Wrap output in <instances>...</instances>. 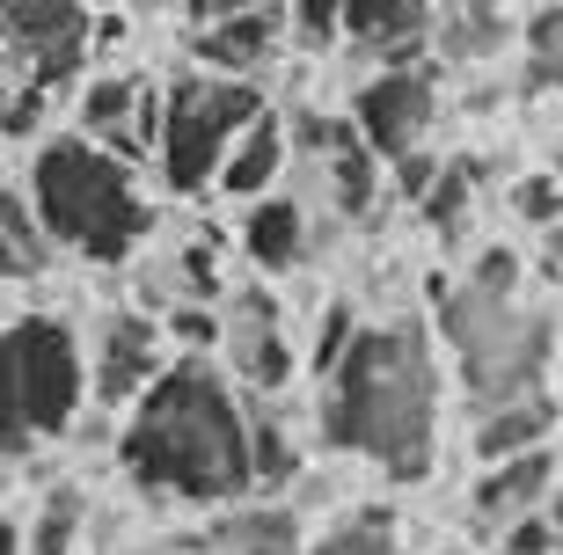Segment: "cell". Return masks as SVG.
I'll list each match as a JSON object with an SVG mask.
<instances>
[{
	"mask_svg": "<svg viewBox=\"0 0 563 555\" xmlns=\"http://www.w3.org/2000/svg\"><path fill=\"white\" fill-rule=\"evenodd\" d=\"M125 468L146 490L220 504L256 482V424H242L234 395L206 366H168L125 424Z\"/></svg>",
	"mask_w": 563,
	"mask_h": 555,
	"instance_id": "1",
	"label": "cell"
},
{
	"mask_svg": "<svg viewBox=\"0 0 563 555\" xmlns=\"http://www.w3.org/2000/svg\"><path fill=\"white\" fill-rule=\"evenodd\" d=\"M330 446L366 453L396 482L424 475L432 446V358L418 330H358V344L330 373V410H322Z\"/></svg>",
	"mask_w": 563,
	"mask_h": 555,
	"instance_id": "2",
	"label": "cell"
},
{
	"mask_svg": "<svg viewBox=\"0 0 563 555\" xmlns=\"http://www.w3.org/2000/svg\"><path fill=\"white\" fill-rule=\"evenodd\" d=\"M37 220L52 226V242L81 248L96 264H125L132 242L146 234V206L125 176V154H96V140H52L30 176Z\"/></svg>",
	"mask_w": 563,
	"mask_h": 555,
	"instance_id": "3",
	"label": "cell"
},
{
	"mask_svg": "<svg viewBox=\"0 0 563 555\" xmlns=\"http://www.w3.org/2000/svg\"><path fill=\"white\" fill-rule=\"evenodd\" d=\"M439 330H446V344L461 358V380H468V395H476L483 410L527 395L542 358H549V330L534 314L512 308V292H490V286L439 292Z\"/></svg>",
	"mask_w": 563,
	"mask_h": 555,
	"instance_id": "4",
	"label": "cell"
},
{
	"mask_svg": "<svg viewBox=\"0 0 563 555\" xmlns=\"http://www.w3.org/2000/svg\"><path fill=\"white\" fill-rule=\"evenodd\" d=\"M264 118L242 74H190L162 96V176L168 190H206V176H220L234 154V140Z\"/></svg>",
	"mask_w": 563,
	"mask_h": 555,
	"instance_id": "5",
	"label": "cell"
},
{
	"mask_svg": "<svg viewBox=\"0 0 563 555\" xmlns=\"http://www.w3.org/2000/svg\"><path fill=\"white\" fill-rule=\"evenodd\" d=\"M81 410V351L52 314L8 322V453H30L37 432H66Z\"/></svg>",
	"mask_w": 563,
	"mask_h": 555,
	"instance_id": "6",
	"label": "cell"
},
{
	"mask_svg": "<svg viewBox=\"0 0 563 555\" xmlns=\"http://www.w3.org/2000/svg\"><path fill=\"white\" fill-rule=\"evenodd\" d=\"M88 44H96V30H88L81 0H8V59L30 66L37 88L74 81Z\"/></svg>",
	"mask_w": 563,
	"mask_h": 555,
	"instance_id": "7",
	"label": "cell"
},
{
	"mask_svg": "<svg viewBox=\"0 0 563 555\" xmlns=\"http://www.w3.org/2000/svg\"><path fill=\"white\" fill-rule=\"evenodd\" d=\"M424 124H432V81L418 66H388V74H374L358 88V132L374 140V154L402 162L424 140Z\"/></svg>",
	"mask_w": 563,
	"mask_h": 555,
	"instance_id": "8",
	"label": "cell"
},
{
	"mask_svg": "<svg viewBox=\"0 0 563 555\" xmlns=\"http://www.w3.org/2000/svg\"><path fill=\"white\" fill-rule=\"evenodd\" d=\"M278 52V15L272 8H242V15H220V22H198V37H190V59L206 66V74H264Z\"/></svg>",
	"mask_w": 563,
	"mask_h": 555,
	"instance_id": "9",
	"label": "cell"
},
{
	"mask_svg": "<svg viewBox=\"0 0 563 555\" xmlns=\"http://www.w3.org/2000/svg\"><path fill=\"white\" fill-rule=\"evenodd\" d=\"M154 380H162L154 330H146L140 314H110L103 344H96V395H103V402H140Z\"/></svg>",
	"mask_w": 563,
	"mask_h": 555,
	"instance_id": "10",
	"label": "cell"
},
{
	"mask_svg": "<svg viewBox=\"0 0 563 555\" xmlns=\"http://www.w3.org/2000/svg\"><path fill=\"white\" fill-rule=\"evenodd\" d=\"M542 490H549V453L542 446H527V453H512V460H490V475L476 482V526H512V519L527 512V504H542Z\"/></svg>",
	"mask_w": 563,
	"mask_h": 555,
	"instance_id": "11",
	"label": "cell"
},
{
	"mask_svg": "<svg viewBox=\"0 0 563 555\" xmlns=\"http://www.w3.org/2000/svg\"><path fill=\"white\" fill-rule=\"evenodd\" d=\"M228 351H234V373L250 380V388H286V373H292V351L286 336H278V314L272 300H242V322L228 330Z\"/></svg>",
	"mask_w": 563,
	"mask_h": 555,
	"instance_id": "12",
	"label": "cell"
},
{
	"mask_svg": "<svg viewBox=\"0 0 563 555\" xmlns=\"http://www.w3.org/2000/svg\"><path fill=\"white\" fill-rule=\"evenodd\" d=\"M81 124H88V140H110L125 162H140V146H146V88L140 81H88Z\"/></svg>",
	"mask_w": 563,
	"mask_h": 555,
	"instance_id": "13",
	"label": "cell"
},
{
	"mask_svg": "<svg viewBox=\"0 0 563 555\" xmlns=\"http://www.w3.org/2000/svg\"><path fill=\"white\" fill-rule=\"evenodd\" d=\"M424 22H432V0H344V30L366 44H388L402 59L424 37Z\"/></svg>",
	"mask_w": 563,
	"mask_h": 555,
	"instance_id": "14",
	"label": "cell"
},
{
	"mask_svg": "<svg viewBox=\"0 0 563 555\" xmlns=\"http://www.w3.org/2000/svg\"><path fill=\"white\" fill-rule=\"evenodd\" d=\"M542 439H549V402L542 395H512V402H498V410H483V424H476L483 460H512V453L542 446Z\"/></svg>",
	"mask_w": 563,
	"mask_h": 555,
	"instance_id": "15",
	"label": "cell"
},
{
	"mask_svg": "<svg viewBox=\"0 0 563 555\" xmlns=\"http://www.w3.org/2000/svg\"><path fill=\"white\" fill-rule=\"evenodd\" d=\"M278 168H286V132H278V118H256L242 140H234L228 168H220V184L234 190V198H264V184H272Z\"/></svg>",
	"mask_w": 563,
	"mask_h": 555,
	"instance_id": "16",
	"label": "cell"
},
{
	"mask_svg": "<svg viewBox=\"0 0 563 555\" xmlns=\"http://www.w3.org/2000/svg\"><path fill=\"white\" fill-rule=\"evenodd\" d=\"M374 140L366 132H352V124H336L330 132V184H336V206L344 212H366L374 206Z\"/></svg>",
	"mask_w": 563,
	"mask_h": 555,
	"instance_id": "17",
	"label": "cell"
},
{
	"mask_svg": "<svg viewBox=\"0 0 563 555\" xmlns=\"http://www.w3.org/2000/svg\"><path fill=\"white\" fill-rule=\"evenodd\" d=\"M242 248H250L264 270H286L292 256H300V206H286V198H264V206L250 212V226H242Z\"/></svg>",
	"mask_w": 563,
	"mask_h": 555,
	"instance_id": "18",
	"label": "cell"
},
{
	"mask_svg": "<svg viewBox=\"0 0 563 555\" xmlns=\"http://www.w3.org/2000/svg\"><path fill=\"white\" fill-rule=\"evenodd\" d=\"M44 234L52 226L30 220V206H22L15 190L0 198V242H8V278H44L52 270V256H44Z\"/></svg>",
	"mask_w": 563,
	"mask_h": 555,
	"instance_id": "19",
	"label": "cell"
},
{
	"mask_svg": "<svg viewBox=\"0 0 563 555\" xmlns=\"http://www.w3.org/2000/svg\"><path fill=\"white\" fill-rule=\"evenodd\" d=\"M468 198H476V162H446L439 184L424 190V220H432L439 242H454L461 226H468Z\"/></svg>",
	"mask_w": 563,
	"mask_h": 555,
	"instance_id": "20",
	"label": "cell"
},
{
	"mask_svg": "<svg viewBox=\"0 0 563 555\" xmlns=\"http://www.w3.org/2000/svg\"><path fill=\"white\" fill-rule=\"evenodd\" d=\"M527 81L563 88V8H542L527 22Z\"/></svg>",
	"mask_w": 563,
	"mask_h": 555,
	"instance_id": "21",
	"label": "cell"
},
{
	"mask_svg": "<svg viewBox=\"0 0 563 555\" xmlns=\"http://www.w3.org/2000/svg\"><path fill=\"white\" fill-rule=\"evenodd\" d=\"M74 534H81V497L52 490V497H44V512H37V534H30V555H66Z\"/></svg>",
	"mask_w": 563,
	"mask_h": 555,
	"instance_id": "22",
	"label": "cell"
},
{
	"mask_svg": "<svg viewBox=\"0 0 563 555\" xmlns=\"http://www.w3.org/2000/svg\"><path fill=\"white\" fill-rule=\"evenodd\" d=\"M314 555H402V548H396V534H388V519L366 512V519H344Z\"/></svg>",
	"mask_w": 563,
	"mask_h": 555,
	"instance_id": "23",
	"label": "cell"
},
{
	"mask_svg": "<svg viewBox=\"0 0 563 555\" xmlns=\"http://www.w3.org/2000/svg\"><path fill=\"white\" fill-rule=\"evenodd\" d=\"M563 176H527V184H512V212H520L527 226H556L563 220Z\"/></svg>",
	"mask_w": 563,
	"mask_h": 555,
	"instance_id": "24",
	"label": "cell"
},
{
	"mask_svg": "<svg viewBox=\"0 0 563 555\" xmlns=\"http://www.w3.org/2000/svg\"><path fill=\"white\" fill-rule=\"evenodd\" d=\"M286 22H292V37H300V44H314V52H322V44L336 37V22H344V0H292Z\"/></svg>",
	"mask_w": 563,
	"mask_h": 555,
	"instance_id": "25",
	"label": "cell"
},
{
	"mask_svg": "<svg viewBox=\"0 0 563 555\" xmlns=\"http://www.w3.org/2000/svg\"><path fill=\"white\" fill-rule=\"evenodd\" d=\"M358 344V330H352V308H330L322 314V336H314V366L322 373H336V358Z\"/></svg>",
	"mask_w": 563,
	"mask_h": 555,
	"instance_id": "26",
	"label": "cell"
},
{
	"mask_svg": "<svg viewBox=\"0 0 563 555\" xmlns=\"http://www.w3.org/2000/svg\"><path fill=\"white\" fill-rule=\"evenodd\" d=\"M176 270H184V292H190V300H212V292H220V256H212V242H190Z\"/></svg>",
	"mask_w": 563,
	"mask_h": 555,
	"instance_id": "27",
	"label": "cell"
},
{
	"mask_svg": "<svg viewBox=\"0 0 563 555\" xmlns=\"http://www.w3.org/2000/svg\"><path fill=\"white\" fill-rule=\"evenodd\" d=\"M220 555H292V541H286V526H234L228 541H220Z\"/></svg>",
	"mask_w": 563,
	"mask_h": 555,
	"instance_id": "28",
	"label": "cell"
},
{
	"mask_svg": "<svg viewBox=\"0 0 563 555\" xmlns=\"http://www.w3.org/2000/svg\"><path fill=\"white\" fill-rule=\"evenodd\" d=\"M256 475H264V482H286L292 475V446H286L278 424H256Z\"/></svg>",
	"mask_w": 563,
	"mask_h": 555,
	"instance_id": "29",
	"label": "cell"
},
{
	"mask_svg": "<svg viewBox=\"0 0 563 555\" xmlns=\"http://www.w3.org/2000/svg\"><path fill=\"white\" fill-rule=\"evenodd\" d=\"M432 184H439V154H418V146H410V154L396 162V190L402 198H424Z\"/></svg>",
	"mask_w": 563,
	"mask_h": 555,
	"instance_id": "30",
	"label": "cell"
},
{
	"mask_svg": "<svg viewBox=\"0 0 563 555\" xmlns=\"http://www.w3.org/2000/svg\"><path fill=\"white\" fill-rule=\"evenodd\" d=\"M549 541H556V519H512V534H505V555H549Z\"/></svg>",
	"mask_w": 563,
	"mask_h": 555,
	"instance_id": "31",
	"label": "cell"
},
{
	"mask_svg": "<svg viewBox=\"0 0 563 555\" xmlns=\"http://www.w3.org/2000/svg\"><path fill=\"white\" fill-rule=\"evenodd\" d=\"M512 278H520V256H512V248H483V256H476V286L512 292Z\"/></svg>",
	"mask_w": 563,
	"mask_h": 555,
	"instance_id": "32",
	"label": "cell"
},
{
	"mask_svg": "<svg viewBox=\"0 0 563 555\" xmlns=\"http://www.w3.org/2000/svg\"><path fill=\"white\" fill-rule=\"evenodd\" d=\"M44 118V88L30 81V88H15V96H8V140H30V124Z\"/></svg>",
	"mask_w": 563,
	"mask_h": 555,
	"instance_id": "33",
	"label": "cell"
},
{
	"mask_svg": "<svg viewBox=\"0 0 563 555\" xmlns=\"http://www.w3.org/2000/svg\"><path fill=\"white\" fill-rule=\"evenodd\" d=\"M168 330L184 336V344H212V336H220V322H212L206 308H176V314H168Z\"/></svg>",
	"mask_w": 563,
	"mask_h": 555,
	"instance_id": "34",
	"label": "cell"
},
{
	"mask_svg": "<svg viewBox=\"0 0 563 555\" xmlns=\"http://www.w3.org/2000/svg\"><path fill=\"white\" fill-rule=\"evenodd\" d=\"M198 22H220V15H242V8H264V0H184Z\"/></svg>",
	"mask_w": 563,
	"mask_h": 555,
	"instance_id": "35",
	"label": "cell"
},
{
	"mask_svg": "<svg viewBox=\"0 0 563 555\" xmlns=\"http://www.w3.org/2000/svg\"><path fill=\"white\" fill-rule=\"evenodd\" d=\"M549 264H563V220L549 226Z\"/></svg>",
	"mask_w": 563,
	"mask_h": 555,
	"instance_id": "36",
	"label": "cell"
},
{
	"mask_svg": "<svg viewBox=\"0 0 563 555\" xmlns=\"http://www.w3.org/2000/svg\"><path fill=\"white\" fill-rule=\"evenodd\" d=\"M549 519H556V526H563V497H556V504H549Z\"/></svg>",
	"mask_w": 563,
	"mask_h": 555,
	"instance_id": "37",
	"label": "cell"
},
{
	"mask_svg": "<svg viewBox=\"0 0 563 555\" xmlns=\"http://www.w3.org/2000/svg\"><path fill=\"white\" fill-rule=\"evenodd\" d=\"M556 176H563V146H556Z\"/></svg>",
	"mask_w": 563,
	"mask_h": 555,
	"instance_id": "38",
	"label": "cell"
}]
</instances>
